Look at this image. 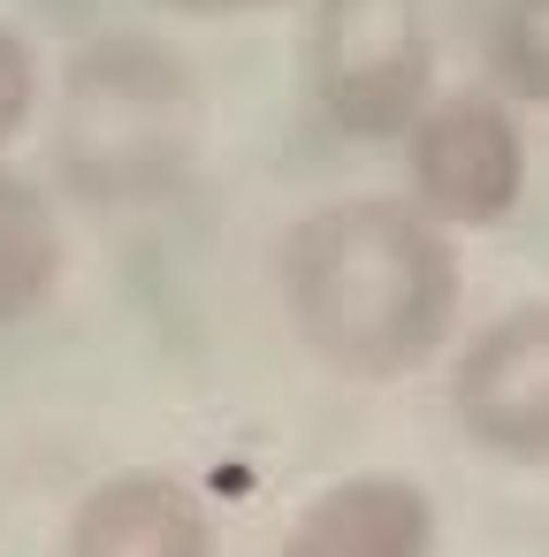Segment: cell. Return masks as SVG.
<instances>
[{
	"instance_id": "obj_1",
	"label": "cell",
	"mask_w": 549,
	"mask_h": 557,
	"mask_svg": "<svg viewBox=\"0 0 549 557\" xmlns=\"http://www.w3.org/2000/svg\"><path fill=\"white\" fill-rule=\"evenodd\" d=\"M275 275L298 344L351 382H397L427 367L465 298L450 230L412 199L313 207L305 222H290Z\"/></svg>"
},
{
	"instance_id": "obj_2",
	"label": "cell",
	"mask_w": 549,
	"mask_h": 557,
	"mask_svg": "<svg viewBox=\"0 0 549 557\" xmlns=\"http://www.w3.org/2000/svg\"><path fill=\"white\" fill-rule=\"evenodd\" d=\"M207 92L191 62L146 32L70 54L54 100V169L85 207H153L199 169Z\"/></svg>"
},
{
	"instance_id": "obj_3",
	"label": "cell",
	"mask_w": 549,
	"mask_h": 557,
	"mask_svg": "<svg viewBox=\"0 0 549 557\" xmlns=\"http://www.w3.org/2000/svg\"><path fill=\"white\" fill-rule=\"evenodd\" d=\"M313 100L344 138H404L435 100L427 0H313Z\"/></svg>"
},
{
	"instance_id": "obj_4",
	"label": "cell",
	"mask_w": 549,
	"mask_h": 557,
	"mask_svg": "<svg viewBox=\"0 0 549 557\" xmlns=\"http://www.w3.org/2000/svg\"><path fill=\"white\" fill-rule=\"evenodd\" d=\"M412 207L442 230H496L526 199V131L503 92H450L427 100L404 131Z\"/></svg>"
},
{
	"instance_id": "obj_5",
	"label": "cell",
	"mask_w": 549,
	"mask_h": 557,
	"mask_svg": "<svg viewBox=\"0 0 549 557\" xmlns=\"http://www.w3.org/2000/svg\"><path fill=\"white\" fill-rule=\"evenodd\" d=\"M450 420L503 466H549V298H526L465 336L450 367Z\"/></svg>"
},
{
	"instance_id": "obj_6",
	"label": "cell",
	"mask_w": 549,
	"mask_h": 557,
	"mask_svg": "<svg viewBox=\"0 0 549 557\" xmlns=\"http://www.w3.org/2000/svg\"><path fill=\"white\" fill-rule=\"evenodd\" d=\"M435 496L412 473H344L298 504L275 557H435Z\"/></svg>"
},
{
	"instance_id": "obj_7",
	"label": "cell",
	"mask_w": 549,
	"mask_h": 557,
	"mask_svg": "<svg viewBox=\"0 0 549 557\" xmlns=\"http://www.w3.org/2000/svg\"><path fill=\"white\" fill-rule=\"evenodd\" d=\"M62 557H214V511L176 473H108L70 511Z\"/></svg>"
},
{
	"instance_id": "obj_8",
	"label": "cell",
	"mask_w": 549,
	"mask_h": 557,
	"mask_svg": "<svg viewBox=\"0 0 549 557\" xmlns=\"http://www.w3.org/2000/svg\"><path fill=\"white\" fill-rule=\"evenodd\" d=\"M54 283H62V214L32 176L0 169V329L32 321L54 298Z\"/></svg>"
},
{
	"instance_id": "obj_9",
	"label": "cell",
	"mask_w": 549,
	"mask_h": 557,
	"mask_svg": "<svg viewBox=\"0 0 549 557\" xmlns=\"http://www.w3.org/2000/svg\"><path fill=\"white\" fill-rule=\"evenodd\" d=\"M488 77L519 108H549V0H496L488 9Z\"/></svg>"
},
{
	"instance_id": "obj_10",
	"label": "cell",
	"mask_w": 549,
	"mask_h": 557,
	"mask_svg": "<svg viewBox=\"0 0 549 557\" xmlns=\"http://www.w3.org/2000/svg\"><path fill=\"white\" fill-rule=\"evenodd\" d=\"M32 108H39V54L24 47V32L0 24V153L24 138Z\"/></svg>"
},
{
	"instance_id": "obj_11",
	"label": "cell",
	"mask_w": 549,
	"mask_h": 557,
	"mask_svg": "<svg viewBox=\"0 0 549 557\" xmlns=\"http://www.w3.org/2000/svg\"><path fill=\"white\" fill-rule=\"evenodd\" d=\"M184 16H245V9H275V0H169Z\"/></svg>"
}]
</instances>
